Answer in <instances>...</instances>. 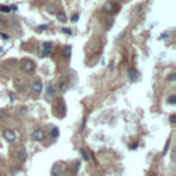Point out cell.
I'll return each instance as SVG.
<instances>
[{"mask_svg": "<svg viewBox=\"0 0 176 176\" xmlns=\"http://www.w3.org/2000/svg\"><path fill=\"white\" fill-rule=\"evenodd\" d=\"M17 157H18V160L19 161H25L26 160V157H28V154H26V150L25 149H21V150H18V154H17Z\"/></svg>", "mask_w": 176, "mask_h": 176, "instance_id": "cell-8", "label": "cell"}, {"mask_svg": "<svg viewBox=\"0 0 176 176\" xmlns=\"http://www.w3.org/2000/svg\"><path fill=\"white\" fill-rule=\"evenodd\" d=\"M168 80H169V81H175V80H176V74H175V73H171L169 77H168Z\"/></svg>", "mask_w": 176, "mask_h": 176, "instance_id": "cell-15", "label": "cell"}, {"mask_svg": "<svg viewBox=\"0 0 176 176\" xmlns=\"http://www.w3.org/2000/svg\"><path fill=\"white\" fill-rule=\"evenodd\" d=\"M41 48H43V51H41V55L43 57H46V55L50 54V51H51V43H43V46H41Z\"/></svg>", "mask_w": 176, "mask_h": 176, "instance_id": "cell-7", "label": "cell"}, {"mask_svg": "<svg viewBox=\"0 0 176 176\" xmlns=\"http://www.w3.org/2000/svg\"><path fill=\"white\" fill-rule=\"evenodd\" d=\"M168 103L169 105H175L176 103V95H171V96H169Z\"/></svg>", "mask_w": 176, "mask_h": 176, "instance_id": "cell-12", "label": "cell"}, {"mask_svg": "<svg viewBox=\"0 0 176 176\" xmlns=\"http://www.w3.org/2000/svg\"><path fill=\"white\" fill-rule=\"evenodd\" d=\"M51 173H52V176H61V173H62L61 164H55V165L52 166V169H51Z\"/></svg>", "mask_w": 176, "mask_h": 176, "instance_id": "cell-6", "label": "cell"}, {"mask_svg": "<svg viewBox=\"0 0 176 176\" xmlns=\"http://www.w3.org/2000/svg\"><path fill=\"white\" fill-rule=\"evenodd\" d=\"M62 32H63V33H66V35H70V33H72V30H70V29H62Z\"/></svg>", "mask_w": 176, "mask_h": 176, "instance_id": "cell-18", "label": "cell"}, {"mask_svg": "<svg viewBox=\"0 0 176 176\" xmlns=\"http://www.w3.org/2000/svg\"><path fill=\"white\" fill-rule=\"evenodd\" d=\"M3 136L6 140H8V142H15V139H17V135H15L14 131L11 130H6L3 132Z\"/></svg>", "mask_w": 176, "mask_h": 176, "instance_id": "cell-3", "label": "cell"}, {"mask_svg": "<svg viewBox=\"0 0 176 176\" xmlns=\"http://www.w3.org/2000/svg\"><path fill=\"white\" fill-rule=\"evenodd\" d=\"M44 130H41V128H39V130H36L35 132H33V135H32V138H33V140H37V142H40V140H43L44 139Z\"/></svg>", "mask_w": 176, "mask_h": 176, "instance_id": "cell-4", "label": "cell"}, {"mask_svg": "<svg viewBox=\"0 0 176 176\" xmlns=\"http://www.w3.org/2000/svg\"><path fill=\"white\" fill-rule=\"evenodd\" d=\"M79 18H80V15L79 14H74L72 17V22H76V21H79Z\"/></svg>", "mask_w": 176, "mask_h": 176, "instance_id": "cell-16", "label": "cell"}, {"mask_svg": "<svg viewBox=\"0 0 176 176\" xmlns=\"http://www.w3.org/2000/svg\"><path fill=\"white\" fill-rule=\"evenodd\" d=\"M36 65H35V62L33 61H29V59H25V61H22V70L26 73H32L35 70Z\"/></svg>", "mask_w": 176, "mask_h": 176, "instance_id": "cell-1", "label": "cell"}, {"mask_svg": "<svg viewBox=\"0 0 176 176\" xmlns=\"http://www.w3.org/2000/svg\"><path fill=\"white\" fill-rule=\"evenodd\" d=\"M0 11H1V13H10V7H8V6H0Z\"/></svg>", "mask_w": 176, "mask_h": 176, "instance_id": "cell-13", "label": "cell"}, {"mask_svg": "<svg viewBox=\"0 0 176 176\" xmlns=\"http://www.w3.org/2000/svg\"><path fill=\"white\" fill-rule=\"evenodd\" d=\"M3 22H4V21H3V18L0 17V25H3Z\"/></svg>", "mask_w": 176, "mask_h": 176, "instance_id": "cell-21", "label": "cell"}, {"mask_svg": "<svg viewBox=\"0 0 176 176\" xmlns=\"http://www.w3.org/2000/svg\"><path fill=\"white\" fill-rule=\"evenodd\" d=\"M81 153H83V157H84V160H88V158H90V157H88V155H87V153H84V151H81Z\"/></svg>", "mask_w": 176, "mask_h": 176, "instance_id": "cell-19", "label": "cell"}, {"mask_svg": "<svg viewBox=\"0 0 176 176\" xmlns=\"http://www.w3.org/2000/svg\"><path fill=\"white\" fill-rule=\"evenodd\" d=\"M58 135H59V128H52V131H51V136L58 138Z\"/></svg>", "mask_w": 176, "mask_h": 176, "instance_id": "cell-11", "label": "cell"}, {"mask_svg": "<svg viewBox=\"0 0 176 176\" xmlns=\"http://www.w3.org/2000/svg\"><path fill=\"white\" fill-rule=\"evenodd\" d=\"M32 91L36 94V95L41 94V91H43V83H41L40 80H36V81H33V84H32Z\"/></svg>", "mask_w": 176, "mask_h": 176, "instance_id": "cell-2", "label": "cell"}, {"mask_svg": "<svg viewBox=\"0 0 176 176\" xmlns=\"http://www.w3.org/2000/svg\"><path fill=\"white\" fill-rule=\"evenodd\" d=\"M128 74H130L131 80H136L138 76H139V73H138L136 69H130V72H128Z\"/></svg>", "mask_w": 176, "mask_h": 176, "instance_id": "cell-9", "label": "cell"}, {"mask_svg": "<svg viewBox=\"0 0 176 176\" xmlns=\"http://www.w3.org/2000/svg\"><path fill=\"white\" fill-rule=\"evenodd\" d=\"M70 51H72V50H70V47L65 48V55H66V57H70Z\"/></svg>", "mask_w": 176, "mask_h": 176, "instance_id": "cell-17", "label": "cell"}, {"mask_svg": "<svg viewBox=\"0 0 176 176\" xmlns=\"http://www.w3.org/2000/svg\"><path fill=\"white\" fill-rule=\"evenodd\" d=\"M57 18H58V21L59 22H66V14L65 13H58Z\"/></svg>", "mask_w": 176, "mask_h": 176, "instance_id": "cell-10", "label": "cell"}, {"mask_svg": "<svg viewBox=\"0 0 176 176\" xmlns=\"http://www.w3.org/2000/svg\"><path fill=\"white\" fill-rule=\"evenodd\" d=\"M52 91H54L52 90V85H48V92H52Z\"/></svg>", "mask_w": 176, "mask_h": 176, "instance_id": "cell-20", "label": "cell"}, {"mask_svg": "<svg viewBox=\"0 0 176 176\" xmlns=\"http://www.w3.org/2000/svg\"><path fill=\"white\" fill-rule=\"evenodd\" d=\"M8 96H10V101H13V102L17 101V95H15L14 92H10V94H8Z\"/></svg>", "mask_w": 176, "mask_h": 176, "instance_id": "cell-14", "label": "cell"}, {"mask_svg": "<svg viewBox=\"0 0 176 176\" xmlns=\"http://www.w3.org/2000/svg\"><path fill=\"white\" fill-rule=\"evenodd\" d=\"M105 10L106 11H109V13H116V11L119 10V7H117V4L116 3H113V1H108V3L105 4Z\"/></svg>", "mask_w": 176, "mask_h": 176, "instance_id": "cell-5", "label": "cell"}]
</instances>
